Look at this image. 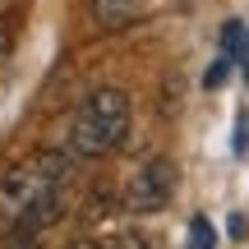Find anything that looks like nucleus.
Wrapping results in <instances>:
<instances>
[{
    "label": "nucleus",
    "instance_id": "f257e3e1",
    "mask_svg": "<svg viewBox=\"0 0 249 249\" xmlns=\"http://www.w3.org/2000/svg\"><path fill=\"white\" fill-rule=\"evenodd\" d=\"M134 124V102L124 88H97L79 102L70 120V134H65V148L74 157H111L124 139H129Z\"/></svg>",
    "mask_w": 249,
    "mask_h": 249
},
{
    "label": "nucleus",
    "instance_id": "f03ea898",
    "mask_svg": "<svg viewBox=\"0 0 249 249\" xmlns=\"http://www.w3.org/2000/svg\"><path fill=\"white\" fill-rule=\"evenodd\" d=\"M70 161H74L70 148H37L9 171H0V226H14L28 208L51 198L70 176Z\"/></svg>",
    "mask_w": 249,
    "mask_h": 249
},
{
    "label": "nucleus",
    "instance_id": "7ed1b4c3",
    "mask_svg": "<svg viewBox=\"0 0 249 249\" xmlns=\"http://www.w3.org/2000/svg\"><path fill=\"white\" fill-rule=\"evenodd\" d=\"M176 180H180V171L171 157H148L124 185V213H134V217L161 213L171 203V194H176Z\"/></svg>",
    "mask_w": 249,
    "mask_h": 249
},
{
    "label": "nucleus",
    "instance_id": "20e7f679",
    "mask_svg": "<svg viewBox=\"0 0 249 249\" xmlns=\"http://www.w3.org/2000/svg\"><path fill=\"white\" fill-rule=\"evenodd\" d=\"M148 5H152V0H92V18L116 33V28L139 23V18L148 14Z\"/></svg>",
    "mask_w": 249,
    "mask_h": 249
},
{
    "label": "nucleus",
    "instance_id": "39448f33",
    "mask_svg": "<svg viewBox=\"0 0 249 249\" xmlns=\"http://www.w3.org/2000/svg\"><path fill=\"white\" fill-rule=\"evenodd\" d=\"M245 46H249L245 23H235V18H231V23L222 28V55H226V60H240V55H245Z\"/></svg>",
    "mask_w": 249,
    "mask_h": 249
},
{
    "label": "nucleus",
    "instance_id": "423d86ee",
    "mask_svg": "<svg viewBox=\"0 0 249 249\" xmlns=\"http://www.w3.org/2000/svg\"><path fill=\"white\" fill-rule=\"evenodd\" d=\"M14 42H18V14L5 9V14H0V70H5L9 55H14Z\"/></svg>",
    "mask_w": 249,
    "mask_h": 249
},
{
    "label": "nucleus",
    "instance_id": "0eeeda50",
    "mask_svg": "<svg viewBox=\"0 0 249 249\" xmlns=\"http://www.w3.org/2000/svg\"><path fill=\"white\" fill-rule=\"evenodd\" d=\"M107 249H152V240H148V235H139V231H120Z\"/></svg>",
    "mask_w": 249,
    "mask_h": 249
},
{
    "label": "nucleus",
    "instance_id": "6e6552de",
    "mask_svg": "<svg viewBox=\"0 0 249 249\" xmlns=\"http://www.w3.org/2000/svg\"><path fill=\"white\" fill-rule=\"evenodd\" d=\"M194 249H213V226L203 217H194Z\"/></svg>",
    "mask_w": 249,
    "mask_h": 249
},
{
    "label": "nucleus",
    "instance_id": "1a4fd4ad",
    "mask_svg": "<svg viewBox=\"0 0 249 249\" xmlns=\"http://www.w3.org/2000/svg\"><path fill=\"white\" fill-rule=\"evenodd\" d=\"M226 70H231V60H226V55H222V60H217L213 70H208V88H217V83L226 79Z\"/></svg>",
    "mask_w": 249,
    "mask_h": 249
},
{
    "label": "nucleus",
    "instance_id": "9d476101",
    "mask_svg": "<svg viewBox=\"0 0 249 249\" xmlns=\"http://www.w3.org/2000/svg\"><path fill=\"white\" fill-rule=\"evenodd\" d=\"M70 249H107V245H97V240H74Z\"/></svg>",
    "mask_w": 249,
    "mask_h": 249
}]
</instances>
